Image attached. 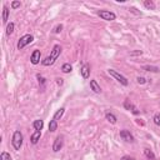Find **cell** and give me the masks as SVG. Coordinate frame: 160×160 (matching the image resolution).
Here are the masks:
<instances>
[{"label": "cell", "mask_w": 160, "mask_h": 160, "mask_svg": "<svg viewBox=\"0 0 160 160\" xmlns=\"http://www.w3.org/2000/svg\"><path fill=\"white\" fill-rule=\"evenodd\" d=\"M62 46H60L59 44L54 45L53 50L50 51V55H48L44 60H41V64L44 65V67H50V65H53L56 60H58V58L60 56V54H62Z\"/></svg>", "instance_id": "1"}, {"label": "cell", "mask_w": 160, "mask_h": 160, "mask_svg": "<svg viewBox=\"0 0 160 160\" xmlns=\"http://www.w3.org/2000/svg\"><path fill=\"white\" fill-rule=\"evenodd\" d=\"M23 142H24V136H23L20 130H15L13 134V139H11V144L15 150H20Z\"/></svg>", "instance_id": "2"}, {"label": "cell", "mask_w": 160, "mask_h": 160, "mask_svg": "<svg viewBox=\"0 0 160 160\" xmlns=\"http://www.w3.org/2000/svg\"><path fill=\"white\" fill-rule=\"evenodd\" d=\"M108 72V74L110 75V76H113L115 80H118V81H119L121 85H124V86H128L129 85V81H128V79H126L124 75H121L120 73H118V72H115L114 69H108L106 70Z\"/></svg>", "instance_id": "3"}, {"label": "cell", "mask_w": 160, "mask_h": 160, "mask_svg": "<svg viewBox=\"0 0 160 160\" xmlns=\"http://www.w3.org/2000/svg\"><path fill=\"white\" fill-rule=\"evenodd\" d=\"M33 41H34V36H33L31 34H25L19 39L16 48H18V50H23L26 45H29L30 43H33Z\"/></svg>", "instance_id": "4"}, {"label": "cell", "mask_w": 160, "mask_h": 160, "mask_svg": "<svg viewBox=\"0 0 160 160\" xmlns=\"http://www.w3.org/2000/svg\"><path fill=\"white\" fill-rule=\"evenodd\" d=\"M98 16H100L103 20H105V21H113V20H115L116 19L115 13L109 11V10H99Z\"/></svg>", "instance_id": "5"}, {"label": "cell", "mask_w": 160, "mask_h": 160, "mask_svg": "<svg viewBox=\"0 0 160 160\" xmlns=\"http://www.w3.org/2000/svg\"><path fill=\"white\" fill-rule=\"evenodd\" d=\"M124 108L126 110H129V111H131L133 114H135V115H138V114H140V111L136 109L135 108V105L133 104V103L130 101V99H125V101H124Z\"/></svg>", "instance_id": "6"}, {"label": "cell", "mask_w": 160, "mask_h": 160, "mask_svg": "<svg viewBox=\"0 0 160 160\" xmlns=\"http://www.w3.org/2000/svg\"><path fill=\"white\" fill-rule=\"evenodd\" d=\"M120 138L126 143H133L134 142V136L131 135V133L129 130H125V129L120 131Z\"/></svg>", "instance_id": "7"}, {"label": "cell", "mask_w": 160, "mask_h": 160, "mask_svg": "<svg viewBox=\"0 0 160 160\" xmlns=\"http://www.w3.org/2000/svg\"><path fill=\"white\" fill-rule=\"evenodd\" d=\"M40 58H41V53L40 50H34L30 55V63L33 65H38L40 63Z\"/></svg>", "instance_id": "8"}, {"label": "cell", "mask_w": 160, "mask_h": 160, "mask_svg": "<svg viewBox=\"0 0 160 160\" xmlns=\"http://www.w3.org/2000/svg\"><path fill=\"white\" fill-rule=\"evenodd\" d=\"M63 145H64V142H63V136H58L55 140H54V144H53V152L58 153L60 150L63 149Z\"/></svg>", "instance_id": "9"}, {"label": "cell", "mask_w": 160, "mask_h": 160, "mask_svg": "<svg viewBox=\"0 0 160 160\" xmlns=\"http://www.w3.org/2000/svg\"><path fill=\"white\" fill-rule=\"evenodd\" d=\"M80 74H81L83 79H89V76H90V65L84 64L81 69H80Z\"/></svg>", "instance_id": "10"}, {"label": "cell", "mask_w": 160, "mask_h": 160, "mask_svg": "<svg viewBox=\"0 0 160 160\" xmlns=\"http://www.w3.org/2000/svg\"><path fill=\"white\" fill-rule=\"evenodd\" d=\"M90 89H91V90L95 93V94H100V93H101V88H100V85L98 84V81H96L95 79L90 80Z\"/></svg>", "instance_id": "11"}, {"label": "cell", "mask_w": 160, "mask_h": 160, "mask_svg": "<svg viewBox=\"0 0 160 160\" xmlns=\"http://www.w3.org/2000/svg\"><path fill=\"white\" fill-rule=\"evenodd\" d=\"M40 136H41V131H34V133L31 134V136H30V142H31V144H33V145L38 144V142L40 140Z\"/></svg>", "instance_id": "12"}, {"label": "cell", "mask_w": 160, "mask_h": 160, "mask_svg": "<svg viewBox=\"0 0 160 160\" xmlns=\"http://www.w3.org/2000/svg\"><path fill=\"white\" fill-rule=\"evenodd\" d=\"M33 126H34L35 131H41L44 128V121L41 119H36V120H34V123H33Z\"/></svg>", "instance_id": "13"}, {"label": "cell", "mask_w": 160, "mask_h": 160, "mask_svg": "<svg viewBox=\"0 0 160 160\" xmlns=\"http://www.w3.org/2000/svg\"><path fill=\"white\" fill-rule=\"evenodd\" d=\"M105 119L108 120V121H109V123L110 124H116V116L114 115V114H113V113H109V111H108L106 113V114H105Z\"/></svg>", "instance_id": "14"}, {"label": "cell", "mask_w": 160, "mask_h": 160, "mask_svg": "<svg viewBox=\"0 0 160 160\" xmlns=\"http://www.w3.org/2000/svg\"><path fill=\"white\" fill-rule=\"evenodd\" d=\"M64 113H65V109H64V108H60L59 110H56V113L54 114V118H53V119H54V120H56V121L60 120V119H62V118H63Z\"/></svg>", "instance_id": "15"}, {"label": "cell", "mask_w": 160, "mask_h": 160, "mask_svg": "<svg viewBox=\"0 0 160 160\" xmlns=\"http://www.w3.org/2000/svg\"><path fill=\"white\" fill-rule=\"evenodd\" d=\"M8 19H9V8L6 5L3 6V23L6 24L8 23Z\"/></svg>", "instance_id": "16"}, {"label": "cell", "mask_w": 160, "mask_h": 160, "mask_svg": "<svg viewBox=\"0 0 160 160\" xmlns=\"http://www.w3.org/2000/svg\"><path fill=\"white\" fill-rule=\"evenodd\" d=\"M58 130V121L56 120H50V123H49V131L50 133H54V131Z\"/></svg>", "instance_id": "17"}, {"label": "cell", "mask_w": 160, "mask_h": 160, "mask_svg": "<svg viewBox=\"0 0 160 160\" xmlns=\"http://www.w3.org/2000/svg\"><path fill=\"white\" fill-rule=\"evenodd\" d=\"M144 6L147 8L148 10H155V3L153 1V0H145Z\"/></svg>", "instance_id": "18"}, {"label": "cell", "mask_w": 160, "mask_h": 160, "mask_svg": "<svg viewBox=\"0 0 160 160\" xmlns=\"http://www.w3.org/2000/svg\"><path fill=\"white\" fill-rule=\"evenodd\" d=\"M144 154H145V156H147L149 160H155V159H156V158H155V154L150 149H148V148L144 149Z\"/></svg>", "instance_id": "19"}, {"label": "cell", "mask_w": 160, "mask_h": 160, "mask_svg": "<svg viewBox=\"0 0 160 160\" xmlns=\"http://www.w3.org/2000/svg\"><path fill=\"white\" fill-rule=\"evenodd\" d=\"M73 70V67L70 65V63H65V64H63V67H62V72L64 73V74H69L70 72Z\"/></svg>", "instance_id": "20"}, {"label": "cell", "mask_w": 160, "mask_h": 160, "mask_svg": "<svg viewBox=\"0 0 160 160\" xmlns=\"http://www.w3.org/2000/svg\"><path fill=\"white\" fill-rule=\"evenodd\" d=\"M143 70H145V72L158 73V72H159V68H158V67H150V65H145V67H143Z\"/></svg>", "instance_id": "21"}, {"label": "cell", "mask_w": 160, "mask_h": 160, "mask_svg": "<svg viewBox=\"0 0 160 160\" xmlns=\"http://www.w3.org/2000/svg\"><path fill=\"white\" fill-rule=\"evenodd\" d=\"M14 28H15V24H14L13 21L10 23V24H8V26H6V35H10V34H13Z\"/></svg>", "instance_id": "22"}, {"label": "cell", "mask_w": 160, "mask_h": 160, "mask_svg": "<svg viewBox=\"0 0 160 160\" xmlns=\"http://www.w3.org/2000/svg\"><path fill=\"white\" fill-rule=\"evenodd\" d=\"M0 160H13V159H11V155L9 153L3 152L1 155H0Z\"/></svg>", "instance_id": "23"}, {"label": "cell", "mask_w": 160, "mask_h": 160, "mask_svg": "<svg viewBox=\"0 0 160 160\" xmlns=\"http://www.w3.org/2000/svg\"><path fill=\"white\" fill-rule=\"evenodd\" d=\"M63 24H58L55 28H54V30H53V33L54 34H59V33H62V30H63Z\"/></svg>", "instance_id": "24"}, {"label": "cell", "mask_w": 160, "mask_h": 160, "mask_svg": "<svg viewBox=\"0 0 160 160\" xmlns=\"http://www.w3.org/2000/svg\"><path fill=\"white\" fill-rule=\"evenodd\" d=\"M36 78H38V80H39V84L41 85V88L44 89V85H45V78H43L40 74H38V75H36Z\"/></svg>", "instance_id": "25"}, {"label": "cell", "mask_w": 160, "mask_h": 160, "mask_svg": "<svg viewBox=\"0 0 160 160\" xmlns=\"http://www.w3.org/2000/svg\"><path fill=\"white\" fill-rule=\"evenodd\" d=\"M153 120H154V124H155V125L160 126V114H156V115H154Z\"/></svg>", "instance_id": "26"}, {"label": "cell", "mask_w": 160, "mask_h": 160, "mask_svg": "<svg viewBox=\"0 0 160 160\" xmlns=\"http://www.w3.org/2000/svg\"><path fill=\"white\" fill-rule=\"evenodd\" d=\"M136 81H138V84H140V85H143V84L147 83V79H145L144 76H138L136 78Z\"/></svg>", "instance_id": "27"}, {"label": "cell", "mask_w": 160, "mask_h": 160, "mask_svg": "<svg viewBox=\"0 0 160 160\" xmlns=\"http://www.w3.org/2000/svg\"><path fill=\"white\" fill-rule=\"evenodd\" d=\"M20 5H21V3H20V1H13V3H11V8H13V9H18V8H20Z\"/></svg>", "instance_id": "28"}, {"label": "cell", "mask_w": 160, "mask_h": 160, "mask_svg": "<svg viewBox=\"0 0 160 160\" xmlns=\"http://www.w3.org/2000/svg\"><path fill=\"white\" fill-rule=\"evenodd\" d=\"M129 10H130L131 13H134V14H136V15H142V13H140V11H136V9H135V8H130V9H129Z\"/></svg>", "instance_id": "29"}, {"label": "cell", "mask_w": 160, "mask_h": 160, "mask_svg": "<svg viewBox=\"0 0 160 160\" xmlns=\"http://www.w3.org/2000/svg\"><path fill=\"white\" fill-rule=\"evenodd\" d=\"M143 54V51L142 50H139V51H134V53H130V55H142Z\"/></svg>", "instance_id": "30"}, {"label": "cell", "mask_w": 160, "mask_h": 160, "mask_svg": "<svg viewBox=\"0 0 160 160\" xmlns=\"http://www.w3.org/2000/svg\"><path fill=\"white\" fill-rule=\"evenodd\" d=\"M63 83H64V81H63L62 78H60V79H59V78L56 79V84H58V85H63Z\"/></svg>", "instance_id": "31"}, {"label": "cell", "mask_w": 160, "mask_h": 160, "mask_svg": "<svg viewBox=\"0 0 160 160\" xmlns=\"http://www.w3.org/2000/svg\"><path fill=\"white\" fill-rule=\"evenodd\" d=\"M120 160H135V159H134V158H131V156H123Z\"/></svg>", "instance_id": "32"}]
</instances>
